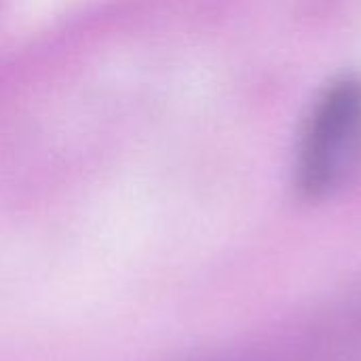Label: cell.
Wrapping results in <instances>:
<instances>
[{
    "instance_id": "6da1fadb",
    "label": "cell",
    "mask_w": 361,
    "mask_h": 361,
    "mask_svg": "<svg viewBox=\"0 0 361 361\" xmlns=\"http://www.w3.org/2000/svg\"><path fill=\"white\" fill-rule=\"evenodd\" d=\"M361 169V78L334 80L315 102L296 157V184L313 199L341 190Z\"/></svg>"
}]
</instances>
